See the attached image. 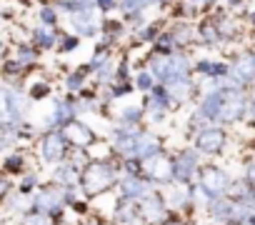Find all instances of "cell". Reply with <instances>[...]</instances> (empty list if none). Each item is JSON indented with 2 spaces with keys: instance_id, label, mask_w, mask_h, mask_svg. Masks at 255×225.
I'll use <instances>...</instances> for the list:
<instances>
[{
  "instance_id": "cell-10",
  "label": "cell",
  "mask_w": 255,
  "mask_h": 225,
  "mask_svg": "<svg viewBox=\"0 0 255 225\" xmlns=\"http://www.w3.org/2000/svg\"><path fill=\"white\" fill-rule=\"evenodd\" d=\"M248 175H250V180H255V168H250V170H248Z\"/></svg>"
},
{
  "instance_id": "cell-6",
  "label": "cell",
  "mask_w": 255,
  "mask_h": 225,
  "mask_svg": "<svg viewBox=\"0 0 255 225\" xmlns=\"http://www.w3.org/2000/svg\"><path fill=\"white\" fill-rule=\"evenodd\" d=\"M38 20H40V25H50V28H53V25H55V20H58V10L45 5V8H40V10H38Z\"/></svg>"
},
{
  "instance_id": "cell-4",
  "label": "cell",
  "mask_w": 255,
  "mask_h": 225,
  "mask_svg": "<svg viewBox=\"0 0 255 225\" xmlns=\"http://www.w3.org/2000/svg\"><path fill=\"white\" fill-rule=\"evenodd\" d=\"M55 40H58V35L50 30V25H40L35 30V43H40V48H50V45H55Z\"/></svg>"
},
{
  "instance_id": "cell-8",
  "label": "cell",
  "mask_w": 255,
  "mask_h": 225,
  "mask_svg": "<svg viewBox=\"0 0 255 225\" xmlns=\"http://www.w3.org/2000/svg\"><path fill=\"white\" fill-rule=\"evenodd\" d=\"M95 5H98L100 10H113V8L118 5V0H95Z\"/></svg>"
},
{
  "instance_id": "cell-7",
  "label": "cell",
  "mask_w": 255,
  "mask_h": 225,
  "mask_svg": "<svg viewBox=\"0 0 255 225\" xmlns=\"http://www.w3.org/2000/svg\"><path fill=\"white\" fill-rule=\"evenodd\" d=\"M18 60H20V63H33V60H35V50L20 48V50H18Z\"/></svg>"
},
{
  "instance_id": "cell-13",
  "label": "cell",
  "mask_w": 255,
  "mask_h": 225,
  "mask_svg": "<svg viewBox=\"0 0 255 225\" xmlns=\"http://www.w3.org/2000/svg\"><path fill=\"white\" fill-rule=\"evenodd\" d=\"M0 50H3V43H0Z\"/></svg>"
},
{
  "instance_id": "cell-5",
  "label": "cell",
  "mask_w": 255,
  "mask_h": 225,
  "mask_svg": "<svg viewBox=\"0 0 255 225\" xmlns=\"http://www.w3.org/2000/svg\"><path fill=\"white\" fill-rule=\"evenodd\" d=\"M118 5H120L123 13L133 15V13H140L145 5H150V0H118Z\"/></svg>"
},
{
  "instance_id": "cell-1",
  "label": "cell",
  "mask_w": 255,
  "mask_h": 225,
  "mask_svg": "<svg viewBox=\"0 0 255 225\" xmlns=\"http://www.w3.org/2000/svg\"><path fill=\"white\" fill-rule=\"evenodd\" d=\"M233 73H235L238 80H250V78L255 75V58H253V55H243V58L235 63Z\"/></svg>"
},
{
  "instance_id": "cell-3",
  "label": "cell",
  "mask_w": 255,
  "mask_h": 225,
  "mask_svg": "<svg viewBox=\"0 0 255 225\" xmlns=\"http://www.w3.org/2000/svg\"><path fill=\"white\" fill-rule=\"evenodd\" d=\"M223 145V133H215V130H210V133H203L200 135V148L203 150H218Z\"/></svg>"
},
{
  "instance_id": "cell-9",
  "label": "cell",
  "mask_w": 255,
  "mask_h": 225,
  "mask_svg": "<svg viewBox=\"0 0 255 225\" xmlns=\"http://www.w3.org/2000/svg\"><path fill=\"white\" fill-rule=\"evenodd\" d=\"M80 3H83L85 8H93V5H95V0H80Z\"/></svg>"
},
{
  "instance_id": "cell-2",
  "label": "cell",
  "mask_w": 255,
  "mask_h": 225,
  "mask_svg": "<svg viewBox=\"0 0 255 225\" xmlns=\"http://www.w3.org/2000/svg\"><path fill=\"white\" fill-rule=\"evenodd\" d=\"M203 183H205V188L210 190V193H220L223 188H225V175L223 173H218V170H210L205 178H203Z\"/></svg>"
},
{
  "instance_id": "cell-12",
  "label": "cell",
  "mask_w": 255,
  "mask_h": 225,
  "mask_svg": "<svg viewBox=\"0 0 255 225\" xmlns=\"http://www.w3.org/2000/svg\"><path fill=\"white\" fill-rule=\"evenodd\" d=\"M253 115H255V105H253Z\"/></svg>"
},
{
  "instance_id": "cell-11",
  "label": "cell",
  "mask_w": 255,
  "mask_h": 225,
  "mask_svg": "<svg viewBox=\"0 0 255 225\" xmlns=\"http://www.w3.org/2000/svg\"><path fill=\"white\" fill-rule=\"evenodd\" d=\"M228 3H230V5H240V3H243V0H228Z\"/></svg>"
}]
</instances>
